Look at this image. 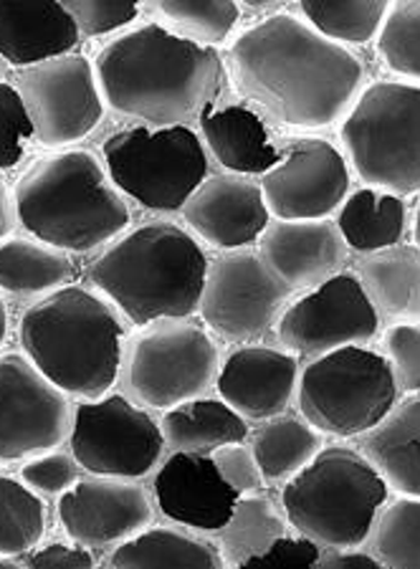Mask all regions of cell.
<instances>
[{"label": "cell", "mask_w": 420, "mask_h": 569, "mask_svg": "<svg viewBox=\"0 0 420 569\" xmlns=\"http://www.w3.org/2000/svg\"><path fill=\"white\" fill-rule=\"evenodd\" d=\"M297 11L317 33H322L324 39L340 46H362L380 33L390 11V3H386V0H358V3L301 0Z\"/></svg>", "instance_id": "obj_32"}, {"label": "cell", "mask_w": 420, "mask_h": 569, "mask_svg": "<svg viewBox=\"0 0 420 569\" xmlns=\"http://www.w3.org/2000/svg\"><path fill=\"white\" fill-rule=\"evenodd\" d=\"M109 565L112 569H226L216 547L170 527H152L127 539L114 549Z\"/></svg>", "instance_id": "obj_28"}, {"label": "cell", "mask_w": 420, "mask_h": 569, "mask_svg": "<svg viewBox=\"0 0 420 569\" xmlns=\"http://www.w3.org/2000/svg\"><path fill=\"white\" fill-rule=\"evenodd\" d=\"M319 555H322V549L314 541L304 537H284L269 552L231 569H314Z\"/></svg>", "instance_id": "obj_42"}, {"label": "cell", "mask_w": 420, "mask_h": 569, "mask_svg": "<svg viewBox=\"0 0 420 569\" xmlns=\"http://www.w3.org/2000/svg\"><path fill=\"white\" fill-rule=\"evenodd\" d=\"M221 535L223 565L239 567L259 557L287 537V519L281 517L273 501L263 493L239 497L233 517L218 531Z\"/></svg>", "instance_id": "obj_31"}, {"label": "cell", "mask_w": 420, "mask_h": 569, "mask_svg": "<svg viewBox=\"0 0 420 569\" xmlns=\"http://www.w3.org/2000/svg\"><path fill=\"white\" fill-rule=\"evenodd\" d=\"M8 325H11V317H8V307L3 297H0V347H3L6 337H8Z\"/></svg>", "instance_id": "obj_46"}, {"label": "cell", "mask_w": 420, "mask_h": 569, "mask_svg": "<svg viewBox=\"0 0 420 569\" xmlns=\"http://www.w3.org/2000/svg\"><path fill=\"white\" fill-rule=\"evenodd\" d=\"M368 461L400 497L420 499V398L398 402L382 423L362 440Z\"/></svg>", "instance_id": "obj_24"}, {"label": "cell", "mask_w": 420, "mask_h": 569, "mask_svg": "<svg viewBox=\"0 0 420 569\" xmlns=\"http://www.w3.org/2000/svg\"><path fill=\"white\" fill-rule=\"evenodd\" d=\"M299 362L284 350L246 345L221 362L216 388L221 400L243 420L284 416L299 388Z\"/></svg>", "instance_id": "obj_18"}, {"label": "cell", "mask_w": 420, "mask_h": 569, "mask_svg": "<svg viewBox=\"0 0 420 569\" xmlns=\"http://www.w3.org/2000/svg\"><path fill=\"white\" fill-rule=\"evenodd\" d=\"M8 69H11V67H8V63H6L3 59H0V81H3V79H6V73H8Z\"/></svg>", "instance_id": "obj_48"}, {"label": "cell", "mask_w": 420, "mask_h": 569, "mask_svg": "<svg viewBox=\"0 0 420 569\" xmlns=\"http://www.w3.org/2000/svg\"><path fill=\"white\" fill-rule=\"evenodd\" d=\"M372 549L386 569H420V499L388 503L376 521Z\"/></svg>", "instance_id": "obj_35"}, {"label": "cell", "mask_w": 420, "mask_h": 569, "mask_svg": "<svg viewBox=\"0 0 420 569\" xmlns=\"http://www.w3.org/2000/svg\"><path fill=\"white\" fill-rule=\"evenodd\" d=\"M162 517L196 531H221L233 517L236 493L210 456L172 453L152 481Z\"/></svg>", "instance_id": "obj_20"}, {"label": "cell", "mask_w": 420, "mask_h": 569, "mask_svg": "<svg viewBox=\"0 0 420 569\" xmlns=\"http://www.w3.org/2000/svg\"><path fill=\"white\" fill-rule=\"evenodd\" d=\"M0 569H26V567L16 565L13 559H6V557H0Z\"/></svg>", "instance_id": "obj_47"}, {"label": "cell", "mask_w": 420, "mask_h": 569, "mask_svg": "<svg viewBox=\"0 0 420 569\" xmlns=\"http://www.w3.org/2000/svg\"><path fill=\"white\" fill-rule=\"evenodd\" d=\"M79 43V29L63 3H0V59L13 69H31L67 57Z\"/></svg>", "instance_id": "obj_22"}, {"label": "cell", "mask_w": 420, "mask_h": 569, "mask_svg": "<svg viewBox=\"0 0 420 569\" xmlns=\"http://www.w3.org/2000/svg\"><path fill=\"white\" fill-rule=\"evenodd\" d=\"M23 355L67 398L99 400L124 365V327L99 293L77 283L46 293L18 321Z\"/></svg>", "instance_id": "obj_3"}, {"label": "cell", "mask_w": 420, "mask_h": 569, "mask_svg": "<svg viewBox=\"0 0 420 569\" xmlns=\"http://www.w3.org/2000/svg\"><path fill=\"white\" fill-rule=\"evenodd\" d=\"M26 569H94V557L87 547H71L53 541V545L36 547L26 557Z\"/></svg>", "instance_id": "obj_43"}, {"label": "cell", "mask_w": 420, "mask_h": 569, "mask_svg": "<svg viewBox=\"0 0 420 569\" xmlns=\"http://www.w3.org/2000/svg\"><path fill=\"white\" fill-rule=\"evenodd\" d=\"M380 332V315L354 273H337L287 307L279 342L309 360L347 347H364Z\"/></svg>", "instance_id": "obj_15"}, {"label": "cell", "mask_w": 420, "mask_h": 569, "mask_svg": "<svg viewBox=\"0 0 420 569\" xmlns=\"http://www.w3.org/2000/svg\"><path fill=\"white\" fill-rule=\"evenodd\" d=\"M259 186L277 220H327L350 198V164L332 142L304 137L289 142Z\"/></svg>", "instance_id": "obj_16"}, {"label": "cell", "mask_w": 420, "mask_h": 569, "mask_svg": "<svg viewBox=\"0 0 420 569\" xmlns=\"http://www.w3.org/2000/svg\"><path fill=\"white\" fill-rule=\"evenodd\" d=\"M200 132L216 162L231 176H263L279 162V150L269 140L267 124L249 107L210 109L200 119Z\"/></svg>", "instance_id": "obj_23"}, {"label": "cell", "mask_w": 420, "mask_h": 569, "mask_svg": "<svg viewBox=\"0 0 420 569\" xmlns=\"http://www.w3.org/2000/svg\"><path fill=\"white\" fill-rule=\"evenodd\" d=\"M314 569H386L376 555L354 552V549H327L319 555Z\"/></svg>", "instance_id": "obj_44"}, {"label": "cell", "mask_w": 420, "mask_h": 569, "mask_svg": "<svg viewBox=\"0 0 420 569\" xmlns=\"http://www.w3.org/2000/svg\"><path fill=\"white\" fill-rule=\"evenodd\" d=\"M208 256L180 226L144 223L107 246L89 266L102 297L137 327L180 321L200 309Z\"/></svg>", "instance_id": "obj_4"}, {"label": "cell", "mask_w": 420, "mask_h": 569, "mask_svg": "<svg viewBox=\"0 0 420 569\" xmlns=\"http://www.w3.org/2000/svg\"><path fill=\"white\" fill-rule=\"evenodd\" d=\"M46 503L23 481L0 473V557L31 555L46 535Z\"/></svg>", "instance_id": "obj_33"}, {"label": "cell", "mask_w": 420, "mask_h": 569, "mask_svg": "<svg viewBox=\"0 0 420 569\" xmlns=\"http://www.w3.org/2000/svg\"><path fill=\"white\" fill-rule=\"evenodd\" d=\"M408 208L403 198L362 188L344 200L337 216V231L347 249L358 253H378L400 243L406 233Z\"/></svg>", "instance_id": "obj_27"}, {"label": "cell", "mask_w": 420, "mask_h": 569, "mask_svg": "<svg viewBox=\"0 0 420 569\" xmlns=\"http://www.w3.org/2000/svg\"><path fill=\"white\" fill-rule=\"evenodd\" d=\"M358 279L380 317L420 325V249H392L364 256L358 263Z\"/></svg>", "instance_id": "obj_25"}, {"label": "cell", "mask_w": 420, "mask_h": 569, "mask_svg": "<svg viewBox=\"0 0 420 569\" xmlns=\"http://www.w3.org/2000/svg\"><path fill=\"white\" fill-rule=\"evenodd\" d=\"M400 388L386 357L368 347H347L317 357L299 375L301 418L334 438L368 436L398 406Z\"/></svg>", "instance_id": "obj_8"}, {"label": "cell", "mask_w": 420, "mask_h": 569, "mask_svg": "<svg viewBox=\"0 0 420 569\" xmlns=\"http://www.w3.org/2000/svg\"><path fill=\"white\" fill-rule=\"evenodd\" d=\"M63 8L74 18L79 36H87V39L120 31L140 16V6L127 3V0H69Z\"/></svg>", "instance_id": "obj_40"}, {"label": "cell", "mask_w": 420, "mask_h": 569, "mask_svg": "<svg viewBox=\"0 0 420 569\" xmlns=\"http://www.w3.org/2000/svg\"><path fill=\"white\" fill-rule=\"evenodd\" d=\"M122 370L137 406L168 412L216 388L221 352L193 321H154L127 347Z\"/></svg>", "instance_id": "obj_10"}, {"label": "cell", "mask_w": 420, "mask_h": 569, "mask_svg": "<svg viewBox=\"0 0 420 569\" xmlns=\"http://www.w3.org/2000/svg\"><path fill=\"white\" fill-rule=\"evenodd\" d=\"M18 223L16 218V206H13V190H8V186L0 180V241H6L8 233L13 231Z\"/></svg>", "instance_id": "obj_45"}, {"label": "cell", "mask_w": 420, "mask_h": 569, "mask_svg": "<svg viewBox=\"0 0 420 569\" xmlns=\"http://www.w3.org/2000/svg\"><path fill=\"white\" fill-rule=\"evenodd\" d=\"M74 263L63 251L51 249L36 238L0 241V291L13 297H39L69 287Z\"/></svg>", "instance_id": "obj_29"}, {"label": "cell", "mask_w": 420, "mask_h": 569, "mask_svg": "<svg viewBox=\"0 0 420 569\" xmlns=\"http://www.w3.org/2000/svg\"><path fill=\"white\" fill-rule=\"evenodd\" d=\"M160 430L172 453L210 456L218 448L249 438V423L223 400L213 398H198L168 410L160 420Z\"/></svg>", "instance_id": "obj_26"}, {"label": "cell", "mask_w": 420, "mask_h": 569, "mask_svg": "<svg viewBox=\"0 0 420 569\" xmlns=\"http://www.w3.org/2000/svg\"><path fill=\"white\" fill-rule=\"evenodd\" d=\"M13 87L29 112L36 142L49 150L81 142L104 117L94 63L79 53L21 69Z\"/></svg>", "instance_id": "obj_12"}, {"label": "cell", "mask_w": 420, "mask_h": 569, "mask_svg": "<svg viewBox=\"0 0 420 569\" xmlns=\"http://www.w3.org/2000/svg\"><path fill=\"white\" fill-rule=\"evenodd\" d=\"M322 433L304 418L279 416L253 433L251 451L267 483L291 481L322 451Z\"/></svg>", "instance_id": "obj_30"}, {"label": "cell", "mask_w": 420, "mask_h": 569, "mask_svg": "<svg viewBox=\"0 0 420 569\" xmlns=\"http://www.w3.org/2000/svg\"><path fill=\"white\" fill-rule=\"evenodd\" d=\"M57 513L63 531L79 547L124 545L150 529L154 509L140 483L89 476L59 497Z\"/></svg>", "instance_id": "obj_17"}, {"label": "cell", "mask_w": 420, "mask_h": 569, "mask_svg": "<svg viewBox=\"0 0 420 569\" xmlns=\"http://www.w3.org/2000/svg\"><path fill=\"white\" fill-rule=\"evenodd\" d=\"M152 8L172 33L208 49L223 43L241 18L239 3L231 0H160Z\"/></svg>", "instance_id": "obj_34"}, {"label": "cell", "mask_w": 420, "mask_h": 569, "mask_svg": "<svg viewBox=\"0 0 420 569\" xmlns=\"http://www.w3.org/2000/svg\"><path fill=\"white\" fill-rule=\"evenodd\" d=\"M31 137V119L16 87L0 81V170H13L23 160L26 140Z\"/></svg>", "instance_id": "obj_39"}, {"label": "cell", "mask_w": 420, "mask_h": 569, "mask_svg": "<svg viewBox=\"0 0 420 569\" xmlns=\"http://www.w3.org/2000/svg\"><path fill=\"white\" fill-rule=\"evenodd\" d=\"M382 357H386L400 390L420 392V325L400 321L382 335Z\"/></svg>", "instance_id": "obj_38"}, {"label": "cell", "mask_w": 420, "mask_h": 569, "mask_svg": "<svg viewBox=\"0 0 420 569\" xmlns=\"http://www.w3.org/2000/svg\"><path fill=\"white\" fill-rule=\"evenodd\" d=\"M104 104L144 127H188L200 122L226 84L216 49L180 39L160 23H144L117 36L94 59Z\"/></svg>", "instance_id": "obj_2"}, {"label": "cell", "mask_w": 420, "mask_h": 569, "mask_svg": "<svg viewBox=\"0 0 420 569\" xmlns=\"http://www.w3.org/2000/svg\"><path fill=\"white\" fill-rule=\"evenodd\" d=\"M239 89L281 127L327 130L362 94L358 53L317 33L299 13H273L231 46Z\"/></svg>", "instance_id": "obj_1"}, {"label": "cell", "mask_w": 420, "mask_h": 569, "mask_svg": "<svg viewBox=\"0 0 420 569\" xmlns=\"http://www.w3.org/2000/svg\"><path fill=\"white\" fill-rule=\"evenodd\" d=\"M102 158L114 188L137 203L176 213L208 180V152L190 127L134 124L102 144Z\"/></svg>", "instance_id": "obj_9"}, {"label": "cell", "mask_w": 420, "mask_h": 569, "mask_svg": "<svg viewBox=\"0 0 420 569\" xmlns=\"http://www.w3.org/2000/svg\"><path fill=\"white\" fill-rule=\"evenodd\" d=\"M74 406L21 352L0 355V461H29L67 443Z\"/></svg>", "instance_id": "obj_14"}, {"label": "cell", "mask_w": 420, "mask_h": 569, "mask_svg": "<svg viewBox=\"0 0 420 569\" xmlns=\"http://www.w3.org/2000/svg\"><path fill=\"white\" fill-rule=\"evenodd\" d=\"M81 473L84 468L79 466L74 453L61 448L29 458L21 466V481L39 497H63L81 481Z\"/></svg>", "instance_id": "obj_37"}, {"label": "cell", "mask_w": 420, "mask_h": 569, "mask_svg": "<svg viewBox=\"0 0 420 569\" xmlns=\"http://www.w3.org/2000/svg\"><path fill=\"white\" fill-rule=\"evenodd\" d=\"M69 451L91 476L134 481L158 466L166 438L148 410L124 395H104L74 408Z\"/></svg>", "instance_id": "obj_11"}, {"label": "cell", "mask_w": 420, "mask_h": 569, "mask_svg": "<svg viewBox=\"0 0 420 569\" xmlns=\"http://www.w3.org/2000/svg\"><path fill=\"white\" fill-rule=\"evenodd\" d=\"M378 53L392 73L420 84V0L390 6L378 33Z\"/></svg>", "instance_id": "obj_36"}, {"label": "cell", "mask_w": 420, "mask_h": 569, "mask_svg": "<svg viewBox=\"0 0 420 569\" xmlns=\"http://www.w3.org/2000/svg\"><path fill=\"white\" fill-rule=\"evenodd\" d=\"M340 137L364 186L396 198L420 192V87L378 81L362 89Z\"/></svg>", "instance_id": "obj_7"}, {"label": "cell", "mask_w": 420, "mask_h": 569, "mask_svg": "<svg viewBox=\"0 0 420 569\" xmlns=\"http://www.w3.org/2000/svg\"><path fill=\"white\" fill-rule=\"evenodd\" d=\"M291 291L259 253L231 251L208 266L200 317L226 342L251 345L267 337L287 311Z\"/></svg>", "instance_id": "obj_13"}, {"label": "cell", "mask_w": 420, "mask_h": 569, "mask_svg": "<svg viewBox=\"0 0 420 569\" xmlns=\"http://www.w3.org/2000/svg\"><path fill=\"white\" fill-rule=\"evenodd\" d=\"M13 206L36 241L63 253L102 249L130 226V208L89 150L36 160L13 186Z\"/></svg>", "instance_id": "obj_5"}, {"label": "cell", "mask_w": 420, "mask_h": 569, "mask_svg": "<svg viewBox=\"0 0 420 569\" xmlns=\"http://www.w3.org/2000/svg\"><path fill=\"white\" fill-rule=\"evenodd\" d=\"M347 251L332 220H273L259 238V259L291 293L342 273Z\"/></svg>", "instance_id": "obj_19"}, {"label": "cell", "mask_w": 420, "mask_h": 569, "mask_svg": "<svg viewBox=\"0 0 420 569\" xmlns=\"http://www.w3.org/2000/svg\"><path fill=\"white\" fill-rule=\"evenodd\" d=\"M388 497V483L368 458L332 446L287 481L281 507L289 525L317 547L358 549L376 529Z\"/></svg>", "instance_id": "obj_6"}, {"label": "cell", "mask_w": 420, "mask_h": 569, "mask_svg": "<svg viewBox=\"0 0 420 569\" xmlns=\"http://www.w3.org/2000/svg\"><path fill=\"white\" fill-rule=\"evenodd\" d=\"M218 473L223 476V481L231 486V489L239 493V497H249V493H259L267 481H263V473L259 468V461L251 451V446L246 443H231L218 448V451L210 453Z\"/></svg>", "instance_id": "obj_41"}, {"label": "cell", "mask_w": 420, "mask_h": 569, "mask_svg": "<svg viewBox=\"0 0 420 569\" xmlns=\"http://www.w3.org/2000/svg\"><path fill=\"white\" fill-rule=\"evenodd\" d=\"M416 238H418V246H420V208H418V216H416Z\"/></svg>", "instance_id": "obj_49"}, {"label": "cell", "mask_w": 420, "mask_h": 569, "mask_svg": "<svg viewBox=\"0 0 420 569\" xmlns=\"http://www.w3.org/2000/svg\"><path fill=\"white\" fill-rule=\"evenodd\" d=\"M186 223L218 251H239L269 228V208L259 182L241 176H213L182 208Z\"/></svg>", "instance_id": "obj_21"}]
</instances>
